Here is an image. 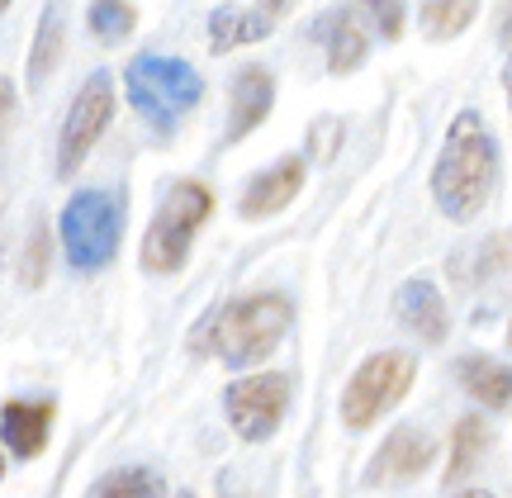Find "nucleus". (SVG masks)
Returning a JSON list of instances; mask_svg holds the SVG:
<instances>
[{
	"label": "nucleus",
	"mask_w": 512,
	"mask_h": 498,
	"mask_svg": "<svg viewBox=\"0 0 512 498\" xmlns=\"http://www.w3.org/2000/svg\"><path fill=\"white\" fill-rule=\"evenodd\" d=\"M0 480H5V456H0Z\"/></svg>",
	"instance_id": "30"
},
{
	"label": "nucleus",
	"mask_w": 512,
	"mask_h": 498,
	"mask_svg": "<svg viewBox=\"0 0 512 498\" xmlns=\"http://www.w3.org/2000/svg\"><path fill=\"white\" fill-rule=\"evenodd\" d=\"M290 375L285 370H256V375H242L223 389V418L238 432L242 442H271L285 413H290Z\"/></svg>",
	"instance_id": "8"
},
{
	"label": "nucleus",
	"mask_w": 512,
	"mask_h": 498,
	"mask_svg": "<svg viewBox=\"0 0 512 498\" xmlns=\"http://www.w3.org/2000/svg\"><path fill=\"white\" fill-rule=\"evenodd\" d=\"M214 214V190L200 181H171L166 185L157 214L147 223L143 247H138V266L147 276H176L190 261V247L200 238V228Z\"/></svg>",
	"instance_id": "3"
},
{
	"label": "nucleus",
	"mask_w": 512,
	"mask_h": 498,
	"mask_svg": "<svg viewBox=\"0 0 512 498\" xmlns=\"http://www.w3.org/2000/svg\"><path fill=\"white\" fill-rule=\"evenodd\" d=\"M489 446V427H484V418H460L456 423V432H451V465H446V480L456 484V480H465L470 470H475V461H479V451Z\"/></svg>",
	"instance_id": "20"
},
{
	"label": "nucleus",
	"mask_w": 512,
	"mask_h": 498,
	"mask_svg": "<svg viewBox=\"0 0 512 498\" xmlns=\"http://www.w3.org/2000/svg\"><path fill=\"white\" fill-rule=\"evenodd\" d=\"M294 323V304L275 290H256V295H242L233 304H223L219 314L209 318L204 337H195L190 347L219 356L223 366L233 370H252L261 361H271L280 342L290 337Z\"/></svg>",
	"instance_id": "2"
},
{
	"label": "nucleus",
	"mask_w": 512,
	"mask_h": 498,
	"mask_svg": "<svg viewBox=\"0 0 512 498\" xmlns=\"http://www.w3.org/2000/svg\"><path fill=\"white\" fill-rule=\"evenodd\" d=\"M57 238L67 252V266L81 276L105 271L119 257V242H124V204L114 190H76L72 200L62 204V219H57Z\"/></svg>",
	"instance_id": "5"
},
{
	"label": "nucleus",
	"mask_w": 512,
	"mask_h": 498,
	"mask_svg": "<svg viewBox=\"0 0 512 498\" xmlns=\"http://www.w3.org/2000/svg\"><path fill=\"white\" fill-rule=\"evenodd\" d=\"M62 43H67V0H48L43 15L34 24V43H29V62H24V76H29V91H43L53 81L57 62H62Z\"/></svg>",
	"instance_id": "15"
},
{
	"label": "nucleus",
	"mask_w": 512,
	"mask_h": 498,
	"mask_svg": "<svg viewBox=\"0 0 512 498\" xmlns=\"http://www.w3.org/2000/svg\"><path fill=\"white\" fill-rule=\"evenodd\" d=\"M124 91L133 114L143 119L147 129L176 133V124L204 100V76L185 57L138 53L124 67Z\"/></svg>",
	"instance_id": "4"
},
{
	"label": "nucleus",
	"mask_w": 512,
	"mask_h": 498,
	"mask_svg": "<svg viewBox=\"0 0 512 498\" xmlns=\"http://www.w3.org/2000/svg\"><path fill=\"white\" fill-rule=\"evenodd\" d=\"M304 181H309L304 157H280L275 166L256 171L252 181H247V190H242V200H238V214L247 223L271 219V214H280V209H290L294 195L304 190Z\"/></svg>",
	"instance_id": "10"
},
{
	"label": "nucleus",
	"mask_w": 512,
	"mask_h": 498,
	"mask_svg": "<svg viewBox=\"0 0 512 498\" xmlns=\"http://www.w3.org/2000/svg\"><path fill=\"white\" fill-rule=\"evenodd\" d=\"M460 385L470 389V399H479L494 413H508L512 408V361H498V356H484V351H470L460 356Z\"/></svg>",
	"instance_id": "17"
},
{
	"label": "nucleus",
	"mask_w": 512,
	"mask_h": 498,
	"mask_svg": "<svg viewBox=\"0 0 512 498\" xmlns=\"http://www.w3.org/2000/svg\"><path fill=\"white\" fill-rule=\"evenodd\" d=\"M460 498H494V494H489V489H465Z\"/></svg>",
	"instance_id": "26"
},
{
	"label": "nucleus",
	"mask_w": 512,
	"mask_h": 498,
	"mask_svg": "<svg viewBox=\"0 0 512 498\" xmlns=\"http://www.w3.org/2000/svg\"><path fill=\"white\" fill-rule=\"evenodd\" d=\"M280 5H285V0H256V10H261V15H266V19H275V15H280Z\"/></svg>",
	"instance_id": "25"
},
{
	"label": "nucleus",
	"mask_w": 512,
	"mask_h": 498,
	"mask_svg": "<svg viewBox=\"0 0 512 498\" xmlns=\"http://www.w3.org/2000/svg\"><path fill=\"white\" fill-rule=\"evenodd\" d=\"M498 181V143L475 110H460L432 166V200L451 223L479 219Z\"/></svg>",
	"instance_id": "1"
},
{
	"label": "nucleus",
	"mask_w": 512,
	"mask_h": 498,
	"mask_svg": "<svg viewBox=\"0 0 512 498\" xmlns=\"http://www.w3.org/2000/svg\"><path fill=\"white\" fill-rule=\"evenodd\" d=\"M48 261H53L48 223L34 219L29 223V238H24V261H19V280H24V290H38V285L48 280Z\"/></svg>",
	"instance_id": "22"
},
{
	"label": "nucleus",
	"mask_w": 512,
	"mask_h": 498,
	"mask_svg": "<svg viewBox=\"0 0 512 498\" xmlns=\"http://www.w3.org/2000/svg\"><path fill=\"white\" fill-rule=\"evenodd\" d=\"M10 5H15V0H0V15H5V10H10Z\"/></svg>",
	"instance_id": "28"
},
{
	"label": "nucleus",
	"mask_w": 512,
	"mask_h": 498,
	"mask_svg": "<svg viewBox=\"0 0 512 498\" xmlns=\"http://www.w3.org/2000/svg\"><path fill=\"white\" fill-rule=\"evenodd\" d=\"M413 380H418L413 351L389 347V351L366 356V361L356 366V375L347 380V389H342V423H347L351 432H370L389 408L403 404V394L413 389Z\"/></svg>",
	"instance_id": "6"
},
{
	"label": "nucleus",
	"mask_w": 512,
	"mask_h": 498,
	"mask_svg": "<svg viewBox=\"0 0 512 498\" xmlns=\"http://www.w3.org/2000/svg\"><path fill=\"white\" fill-rule=\"evenodd\" d=\"M176 498H200V494H190V489H185V494H176Z\"/></svg>",
	"instance_id": "29"
},
{
	"label": "nucleus",
	"mask_w": 512,
	"mask_h": 498,
	"mask_svg": "<svg viewBox=\"0 0 512 498\" xmlns=\"http://www.w3.org/2000/svg\"><path fill=\"white\" fill-rule=\"evenodd\" d=\"M313 38L323 43L332 76H351L370 53V34H366V24H361V15H356L351 5L323 10V15L313 19Z\"/></svg>",
	"instance_id": "12"
},
{
	"label": "nucleus",
	"mask_w": 512,
	"mask_h": 498,
	"mask_svg": "<svg viewBox=\"0 0 512 498\" xmlns=\"http://www.w3.org/2000/svg\"><path fill=\"white\" fill-rule=\"evenodd\" d=\"M114 110H119V95H114L110 72H91L76 86L72 105H67V119H62V133H57V176L62 181H72L76 171L86 166V157L100 143V133L110 129Z\"/></svg>",
	"instance_id": "7"
},
{
	"label": "nucleus",
	"mask_w": 512,
	"mask_h": 498,
	"mask_svg": "<svg viewBox=\"0 0 512 498\" xmlns=\"http://www.w3.org/2000/svg\"><path fill=\"white\" fill-rule=\"evenodd\" d=\"M86 29H91V38L100 48H119L138 29V10H133V0H91Z\"/></svg>",
	"instance_id": "19"
},
{
	"label": "nucleus",
	"mask_w": 512,
	"mask_h": 498,
	"mask_svg": "<svg viewBox=\"0 0 512 498\" xmlns=\"http://www.w3.org/2000/svg\"><path fill=\"white\" fill-rule=\"evenodd\" d=\"M479 15V0H422L418 10V24H422V38L432 43H446V38L465 34Z\"/></svg>",
	"instance_id": "18"
},
{
	"label": "nucleus",
	"mask_w": 512,
	"mask_h": 498,
	"mask_svg": "<svg viewBox=\"0 0 512 498\" xmlns=\"http://www.w3.org/2000/svg\"><path fill=\"white\" fill-rule=\"evenodd\" d=\"M100 498H166V480L152 465H124L100 484Z\"/></svg>",
	"instance_id": "21"
},
{
	"label": "nucleus",
	"mask_w": 512,
	"mask_h": 498,
	"mask_svg": "<svg viewBox=\"0 0 512 498\" xmlns=\"http://www.w3.org/2000/svg\"><path fill=\"white\" fill-rule=\"evenodd\" d=\"M437 456V442L413 423L389 427V437L380 442V451L366 465V484L370 489H403V484H418L427 475V465Z\"/></svg>",
	"instance_id": "9"
},
{
	"label": "nucleus",
	"mask_w": 512,
	"mask_h": 498,
	"mask_svg": "<svg viewBox=\"0 0 512 498\" xmlns=\"http://www.w3.org/2000/svg\"><path fill=\"white\" fill-rule=\"evenodd\" d=\"M275 19H266L256 5H214L209 10V53L223 57L233 48H247V43H261L271 38Z\"/></svg>",
	"instance_id": "16"
},
{
	"label": "nucleus",
	"mask_w": 512,
	"mask_h": 498,
	"mask_svg": "<svg viewBox=\"0 0 512 498\" xmlns=\"http://www.w3.org/2000/svg\"><path fill=\"white\" fill-rule=\"evenodd\" d=\"M356 15L375 19V34L384 38V43H399L403 38V24H408V5L403 0H347Z\"/></svg>",
	"instance_id": "23"
},
{
	"label": "nucleus",
	"mask_w": 512,
	"mask_h": 498,
	"mask_svg": "<svg viewBox=\"0 0 512 498\" xmlns=\"http://www.w3.org/2000/svg\"><path fill=\"white\" fill-rule=\"evenodd\" d=\"M394 314H399V323L413 337H422V342H446V332H451V314H446V299H441V290L432 285L427 276H413L399 285V295H394Z\"/></svg>",
	"instance_id": "13"
},
{
	"label": "nucleus",
	"mask_w": 512,
	"mask_h": 498,
	"mask_svg": "<svg viewBox=\"0 0 512 498\" xmlns=\"http://www.w3.org/2000/svg\"><path fill=\"white\" fill-rule=\"evenodd\" d=\"M275 110V76L266 67H242L233 76V100H228V143H242L252 129L266 124V114Z\"/></svg>",
	"instance_id": "14"
},
{
	"label": "nucleus",
	"mask_w": 512,
	"mask_h": 498,
	"mask_svg": "<svg viewBox=\"0 0 512 498\" xmlns=\"http://www.w3.org/2000/svg\"><path fill=\"white\" fill-rule=\"evenodd\" d=\"M53 418L57 404L53 399H5L0 408V442L15 461H38L48 451L53 437Z\"/></svg>",
	"instance_id": "11"
},
{
	"label": "nucleus",
	"mask_w": 512,
	"mask_h": 498,
	"mask_svg": "<svg viewBox=\"0 0 512 498\" xmlns=\"http://www.w3.org/2000/svg\"><path fill=\"white\" fill-rule=\"evenodd\" d=\"M10 124H15V86H10V76H0V148L10 138Z\"/></svg>",
	"instance_id": "24"
},
{
	"label": "nucleus",
	"mask_w": 512,
	"mask_h": 498,
	"mask_svg": "<svg viewBox=\"0 0 512 498\" xmlns=\"http://www.w3.org/2000/svg\"><path fill=\"white\" fill-rule=\"evenodd\" d=\"M503 86H508V105H512V62H508V72H503Z\"/></svg>",
	"instance_id": "27"
}]
</instances>
